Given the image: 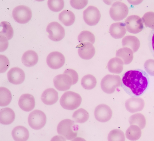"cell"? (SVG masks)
Returning <instances> with one entry per match:
<instances>
[{
  "mask_svg": "<svg viewBox=\"0 0 154 141\" xmlns=\"http://www.w3.org/2000/svg\"><path fill=\"white\" fill-rule=\"evenodd\" d=\"M38 60L37 53L32 50H29L24 53L22 58L23 64L28 67L35 66L38 63Z\"/></svg>",
  "mask_w": 154,
  "mask_h": 141,
  "instance_id": "44dd1931",
  "label": "cell"
},
{
  "mask_svg": "<svg viewBox=\"0 0 154 141\" xmlns=\"http://www.w3.org/2000/svg\"><path fill=\"white\" fill-rule=\"evenodd\" d=\"M129 10L127 5L120 2H114L109 10L111 17L115 21L123 20L128 15Z\"/></svg>",
  "mask_w": 154,
  "mask_h": 141,
  "instance_id": "52a82bcc",
  "label": "cell"
},
{
  "mask_svg": "<svg viewBox=\"0 0 154 141\" xmlns=\"http://www.w3.org/2000/svg\"><path fill=\"white\" fill-rule=\"evenodd\" d=\"M122 79L118 75H108L101 81V88L105 93L111 94L114 93L116 87L121 86Z\"/></svg>",
  "mask_w": 154,
  "mask_h": 141,
  "instance_id": "277c9868",
  "label": "cell"
},
{
  "mask_svg": "<svg viewBox=\"0 0 154 141\" xmlns=\"http://www.w3.org/2000/svg\"><path fill=\"white\" fill-rule=\"evenodd\" d=\"M124 64L123 61L120 58L117 57L113 58L109 61L108 69L112 73L120 74L123 71Z\"/></svg>",
  "mask_w": 154,
  "mask_h": 141,
  "instance_id": "cb8c5ba5",
  "label": "cell"
},
{
  "mask_svg": "<svg viewBox=\"0 0 154 141\" xmlns=\"http://www.w3.org/2000/svg\"><path fill=\"white\" fill-rule=\"evenodd\" d=\"M12 99L11 92L5 87H0V106H6L11 103Z\"/></svg>",
  "mask_w": 154,
  "mask_h": 141,
  "instance_id": "83f0119b",
  "label": "cell"
},
{
  "mask_svg": "<svg viewBox=\"0 0 154 141\" xmlns=\"http://www.w3.org/2000/svg\"><path fill=\"white\" fill-rule=\"evenodd\" d=\"M0 42H1V52H3L6 50L8 47V40L4 36L0 35Z\"/></svg>",
  "mask_w": 154,
  "mask_h": 141,
  "instance_id": "60d3db41",
  "label": "cell"
},
{
  "mask_svg": "<svg viewBox=\"0 0 154 141\" xmlns=\"http://www.w3.org/2000/svg\"><path fill=\"white\" fill-rule=\"evenodd\" d=\"M142 131L141 128L137 125H132L127 130L126 135V138L130 140L135 141L141 137Z\"/></svg>",
  "mask_w": 154,
  "mask_h": 141,
  "instance_id": "4316f807",
  "label": "cell"
},
{
  "mask_svg": "<svg viewBox=\"0 0 154 141\" xmlns=\"http://www.w3.org/2000/svg\"><path fill=\"white\" fill-rule=\"evenodd\" d=\"M48 5L52 11L59 12L64 8V2L63 0H49L48 2Z\"/></svg>",
  "mask_w": 154,
  "mask_h": 141,
  "instance_id": "836d02e7",
  "label": "cell"
},
{
  "mask_svg": "<svg viewBox=\"0 0 154 141\" xmlns=\"http://www.w3.org/2000/svg\"><path fill=\"white\" fill-rule=\"evenodd\" d=\"M47 121L46 115L42 111L35 110L29 115L28 121L29 125L32 129L39 130L44 127Z\"/></svg>",
  "mask_w": 154,
  "mask_h": 141,
  "instance_id": "5b68a950",
  "label": "cell"
},
{
  "mask_svg": "<svg viewBox=\"0 0 154 141\" xmlns=\"http://www.w3.org/2000/svg\"><path fill=\"white\" fill-rule=\"evenodd\" d=\"M1 59V73L5 72L9 67V61L8 58L6 56L3 55H0Z\"/></svg>",
  "mask_w": 154,
  "mask_h": 141,
  "instance_id": "8d00e7d4",
  "label": "cell"
},
{
  "mask_svg": "<svg viewBox=\"0 0 154 141\" xmlns=\"http://www.w3.org/2000/svg\"><path fill=\"white\" fill-rule=\"evenodd\" d=\"M79 126L74 121L69 119L62 120L58 125L57 130L59 135L66 139L71 140L76 137L78 134Z\"/></svg>",
  "mask_w": 154,
  "mask_h": 141,
  "instance_id": "7a4b0ae2",
  "label": "cell"
},
{
  "mask_svg": "<svg viewBox=\"0 0 154 141\" xmlns=\"http://www.w3.org/2000/svg\"><path fill=\"white\" fill-rule=\"evenodd\" d=\"M72 118L76 123L83 124L88 120L89 115L88 112L81 108L75 112Z\"/></svg>",
  "mask_w": 154,
  "mask_h": 141,
  "instance_id": "f546056e",
  "label": "cell"
},
{
  "mask_svg": "<svg viewBox=\"0 0 154 141\" xmlns=\"http://www.w3.org/2000/svg\"><path fill=\"white\" fill-rule=\"evenodd\" d=\"M76 48H79L78 52L79 56L83 60H90L95 54V48L92 44L89 42L80 43L76 46Z\"/></svg>",
  "mask_w": 154,
  "mask_h": 141,
  "instance_id": "5bb4252c",
  "label": "cell"
},
{
  "mask_svg": "<svg viewBox=\"0 0 154 141\" xmlns=\"http://www.w3.org/2000/svg\"><path fill=\"white\" fill-rule=\"evenodd\" d=\"M48 37L54 41H59L64 37L65 35L64 28L60 23L56 22L48 24L46 28Z\"/></svg>",
  "mask_w": 154,
  "mask_h": 141,
  "instance_id": "ba28073f",
  "label": "cell"
},
{
  "mask_svg": "<svg viewBox=\"0 0 154 141\" xmlns=\"http://www.w3.org/2000/svg\"><path fill=\"white\" fill-rule=\"evenodd\" d=\"M15 118V114L11 108H6L0 110V122L3 125H9L12 123Z\"/></svg>",
  "mask_w": 154,
  "mask_h": 141,
  "instance_id": "ffe728a7",
  "label": "cell"
},
{
  "mask_svg": "<svg viewBox=\"0 0 154 141\" xmlns=\"http://www.w3.org/2000/svg\"><path fill=\"white\" fill-rule=\"evenodd\" d=\"M148 41L149 49L154 57V30H152L149 34Z\"/></svg>",
  "mask_w": 154,
  "mask_h": 141,
  "instance_id": "ab89813d",
  "label": "cell"
},
{
  "mask_svg": "<svg viewBox=\"0 0 154 141\" xmlns=\"http://www.w3.org/2000/svg\"><path fill=\"white\" fill-rule=\"evenodd\" d=\"M54 86L56 89L60 91L69 90L72 85V80L69 75L64 74L56 76L54 79Z\"/></svg>",
  "mask_w": 154,
  "mask_h": 141,
  "instance_id": "4fadbf2b",
  "label": "cell"
},
{
  "mask_svg": "<svg viewBox=\"0 0 154 141\" xmlns=\"http://www.w3.org/2000/svg\"><path fill=\"white\" fill-rule=\"evenodd\" d=\"M12 16L17 22L25 24L31 20L32 13L29 8L25 5H19L13 9Z\"/></svg>",
  "mask_w": 154,
  "mask_h": 141,
  "instance_id": "8992f818",
  "label": "cell"
},
{
  "mask_svg": "<svg viewBox=\"0 0 154 141\" xmlns=\"http://www.w3.org/2000/svg\"><path fill=\"white\" fill-rule=\"evenodd\" d=\"M101 14L96 7L91 6L85 10L83 12V18L85 23L91 26L97 25L100 20Z\"/></svg>",
  "mask_w": 154,
  "mask_h": 141,
  "instance_id": "30bf717a",
  "label": "cell"
},
{
  "mask_svg": "<svg viewBox=\"0 0 154 141\" xmlns=\"http://www.w3.org/2000/svg\"><path fill=\"white\" fill-rule=\"evenodd\" d=\"M144 67L147 73L151 76H154V60L150 59L146 61Z\"/></svg>",
  "mask_w": 154,
  "mask_h": 141,
  "instance_id": "d590c367",
  "label": "cell"
},
{
  "mask_svg": "<svg viewBox=\"0 0 154 141\" xmlns=\"http://www.w3.org/2000/svg\"><path fill=\"white\" fill-rule=\"evenodd\" d=\"M12 135L14 139L17 141L27 140L29 137V133L27 129L24 126H19L12 130Z\"/></svg>",
  "mask_w": 154,
  "mask_h": 141,
  "instance_id": "7402d4cb",
  "label": "cell"
},
{
  "mask_svg": "<svg viewBox=\"0 0 154 141\" xmlns=\"http://www.w3.org/2000/svg\"><path fill=\"white\" fill-rule=\"evenodd\" d=\"M59 99L58 93L53 88H49L43 91L41 96L43 103L48 105H51L56 103Z\"/></svg>",
  "mask_w": 154,
  "mask_h": 141,
  "instance_id": "ac0fdd59",
  "label": "cell"
},
{
  "mask_svg": "<svg viewBox=\"0 0 154 141\" xmlns=\"http://www.w3.org/2000/svg\"><path fill=\"white\" fill-rule=\"evenodd\" d=\"M64 74L68 75L71 77L72 80V85L75 84L78 82L79 75L78 73L75 70L71 69H67L65 70Z\"/></svg>",
  "mask_w": 154,
  "mask_h": 141,
  "instance_id": "f35d334b",
  "label": "cell"
},
{
  "mask_svg": "<svg viewBox=\"0 0 154 141\" xmlns=\"http://www.w3.org/2000/svg\"><path fill=\"white\" fill-rule=\"evenodd\" d=\"M129 123L131 125H135L139 126L141 129L146 127V120L145 117L140 113L134 114L130 117Z\"/></svg>",
  "mask_w": 154,
  "mask_h": 141,
  "instance_id": "f1b7e54d",
  "label": "cell"
},
{
  "mask_svg": "<svg viewBox=\"0 0 154 141\" xmlns=\"http://www.w3.org/2000/svg\"><path fill=\"white\" fill-rule=\"evenodd\" d=\"M82 101L81 97L79 94L73 91H67L61 96L60 103L63 109L72 110L78 108Z\"/></svg>",
  "mask_w": 154,
  "mask_h": 141,
  "instance_id": "3957f363",
  "label": "cell"
},
{
  "mask_svg": "<svg viewBox=\"0 0 154 141\" xmlns=\"http://www.w3.org/2000/svg\"><path fill=\"white\" fill-rule=\"evenodd\" d=\"M1 26L3 28L0 32V35L5 37L8 40L11 39L14 35V31L11 24L6 21H3L1 23Z\"/></svg>",
  "mask_w": 154,
  "mask_h": 141,
  "instance_id": "1f68e13d",
  "label": "cell"
},
{
  "mask_svg": "<svg viewBox=\"0 0 154 141\" xmlns=\"http://www.w3.org/2000/svg\"><path fill=\"white\" fill-rule=\"evenodd\" d=\"M127 31L129 33L137 34L140 32L144 28L142 19L137 15L128 17L125 23Z\"/></svg>",
  "mask_w": 154,
  "mask_h": 141,
  "instance_id": "9c48e42d",
  "label": "cell"
},
{
  "mask_svg": "<svg viewBox=\"0 0 154 141\" xmlns=\"http://www.w3.org/2000/svg\"><path fill=\"white\" fill-rule=\"evenodd\" d=\"M94 113L96 119L102 123L107 122L111 119L112 115L111 109L105 104H101L96 107Z\"/></svg>",
  "mask_w": 154,
  "mask_h": 141,
  "instance_id": "8fae6325",
  "label": "cell"
},
{
  "mask_svg": "<svg viewBox=\"0 0 154 141\" xmlns=\"http://www.w3.org/2000/svg\"><path fill=\"white\" fill-rule=\"evenodd\" d=\"M97 84L95 78L91 75H85L82 78L81 84L83 88L86 90H91L94 88Z\"/></svg>",
  "mask_w": 154,
  "mask_h": 141,
  "instance_id": "4dcf8cb0",
  "label": "cell"
},
{
  "mask_svg": "<svg viewBox=\"0 0 154 141\" xmlns=\"http://www.w3.org/2000/svg\"><path fill=\"white\" fill-rule=\"evenodd\" d=\"M88 1H74L71 0L70 3L72 7L77 9H81L84 8L87 5Z\"/></svg>",
  "mask_w": 154,
  "mask_h": 141,
  "instance_id": "74e56055",
  "label": "cell"
},
{
  "mask_svg": "<svg viewBox=\"0 0 154 141\" xmlns=\"http://www.w3.org/2000/svg\"><path fill=\"white\" fill-rule=\"evenodd\" d=\"M18 105L24 111L30 112L34 109L35 101L34 97L30 94H25L21 96L19 99Z\"/></svg>",
  "mask_w": 154,
  "mask_h": 141,
  "instance_id": "e0dca14e",
  "label": "cell"
},
{
  "mask_svg": "<svg viewBox=\"0 0 154 141\" xmlns=\"http://www.w3.org/2000/svg\"><path fill=\"white\" fill-rule=\"evenodd\" d=\"M59 18L60 21L66 26L73 25L75 19L74 13L68 10H65L60 13Z\"/></svg>",
  "mask_w": 154,
  "mask_h": 141,
  "instance_id": "484cf974",
  "label": "cell"
},
{
  "mask_svg": "<svg viewBox=\"0 0 154 141\" xmlns=\"http://www.w3.org/2000/svg\"><path fill=\"white\" fill-rule=\"evenodd\" d=\"M133 51L129 48H123L119 50L116 54L117 57L122 60L124 64L128 65L133 60Z\"/></svg>",
  "mask_w": 154,
  "mask_h": 141,
  "instance_id": "d4e9b609",
  "label": "cell"
},
{
  "mask_svg": "<svg viewBox=\"0 0 154 141\" xmlns=\"http://www.w3.org/2000/svg\"><path fill=\"white\" fill-rule=\"evenodd\" d=\"M46 62L48 66L51 69H57L64 66L65 58L63 55L60 52H53L48 56Z\"/></svg>",
  "mask_w": 154,
  "mask_h": 141,
  "instance_id": "7c38bea8",
  "label": "cell"
},
{
  "mask_svg": "<svg viewBox=\"0 0 154 141\" xmlns=\"http://www.w3.org/2000/svg\"><path fill=\"white\" fill-rule=\"evenodd\" d=\"M125 91L133 97L142 96L148 88L150 79L147 73L141 69L130 70L125 72L122 79Z\"/></svg>",
  "mask_w": 154,
  "mask_h": 141,
  "instance_id": "6da1fadb",
  "label": "cell"
},
{
  "mask_svg": "<svg viewBox=\"0 0 154 141\" xmlns=\"http://www.w3.org/2000/svg\"><path fill=\"white\" fill-rule=\"evenodd\" d=\"M108 141H125V136L123 131L119 129L112 130L109 133L108 137Z\"/></svg>",
  "mask_w": 154,
  "mask_h": 141,
  "instance_id": "e575fe53",
  "label": "cell"
},
{
  "mask_svg": "<svg viewBox=\"0 0 154 141\" xmlns=\"http://www.w3.org/2000/svg\"><path fill=\"white\" fill-rule=\"evenodd\" d=\"M122 44L123 47L131 48L133 52L134 53L139 49L140 43L138 39L136 37L127 36L123 38Z\"/></svg>",
  "mask_w": 154,
  "mask_h": 141,
  "instance_id": "603a6c76",
  "label": "cell"
},
{
  "mask_svg": "<svg viewBox=\"0 0 154 141\" xmlns=\"http://www.w3.org/2000/svg\"><path fill=\"white\" fill-rule=\"evenodd\" d=\"M125 105L129 112L134 113L142 110L145 106V103L140 97H133L128 100Z\"/></svg>",
  "mask_w": 154,
  "mask_h": 141,
  "instance_id": "2e32d148",
  "label": "cell"
},
{
  "mask_svg": "<svg viewBox=\"0 0 154 141\" xmlns=\"http://www.w3.org/2000/svg\"><path fill=\"white\" fill-rule=\"evenodd\" d=\"M78 40L80 43L88 42L93 44L95 42V38L94 34L91 32L84 31L79 34L78 37Z\"/></svg>",
  "mask_w": 154,
  "mask_h": 141,
  "instance_id": "d6a6232c",
  "label": "cell"
},
{
  "mask_svg": "<svg viewBox=\"0 0 154 141\" xmlns=\"http://www.w3.org/2000/svg\"><path fill=\"white\" fill-rule=\"evenodd\" d=\"M8 78L11 83L15 85L22 84L25 80V74L20 68L15 67L12 68L8 72Z\"/></svg>",
  "mask_w": 154,
  "mask_h": 141,
  "instance_id": "9a60e30c",
  "label": "cell"
},
{
  "mask_svg": "<svg viewBox=\"0 0 154 141\" xmlns=\"http://www.w3.org/2000/svg\"><path fill=\"white\" fill-rule=\"evenodd\" d=\"M109 31L111 36L112 37L119 39L124 37L126 33L127 29L124 23L119 22L112 24Z\"/></svg>",
  "mask_w": 154,
  "mask_h": 141,
  "instance_id": "d6986e66",
  "label": "cell"
}]
</instances>
